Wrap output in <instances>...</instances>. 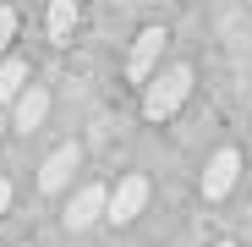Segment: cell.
<instances>
[{
	"label": "cell",
	"mask_w": 252,
	"mask_h": 247,
	"mask_svg": "<svg viewBox=\"0 0 252 247\" xmlns=\"http://www.w3.org/2000/svg\"><path fill=\"white\" fill-rule=\"evenodd\" d=\"M192 94V66H164L148 77V88H143V115L148 121H164V115H176Z\"/></svg>",
	"instance_id": "1"
},
{
	"label": "cell",
	"mask_w": 252,
	"mask_h": 247,
	"mask_svg": "<svg viewBox=\"0 0 252 247\" xmlns=\"http://www.w3.org/2000/svg\"><path fill=\"white\" fill-rule=\"evenodd\" d=\"M164 44H170L164 28H143L137 44H132V61H126V77H132V82H148L154 66H159V55H164Z\"/></svg>",
	"instance_id": "2"
},
{
	"label": "cell",
	"mask_w": 252,
	"mask_h": 247,
	"mask_svg": "<svg viewBox=\"0 0 252 247\" xmlns=\"http://www.w3.org/2000/svg\"><path fill=\"white\" fill-rule=\"evenodd\" d=\"M143 203H148V181H143V176H126V181L110 192L104 220H110V225H132V220L143 214Z\"/></svg>",
	"instance_id": "3"
},
{
	"label": "cell",
	"mask_w": 252,
	"mask_h": 247,
	"mask_svg": "<svg viewBox=\"0 0 252 247\" xmlns=\"http://www.w3.org/2000/svg\"><path fill=\"white\" fill-rule=\"evenodd\" d=\"M104 209H110V192L94 181V187H82L77 198H71V209H66V231H88L94 220H104Z\"/></svg>",
	"instance_id": "4"
},
{
	"label": "cell",
	"mask_w": 252,
	"mask_h": 247,
	"mask_svg": "<svg viewBox=\"0 0 252 247\" xmlns=\"http://www.w3.org/2000/svg\"><path fill=\"white\" fill-rule=\"evenodd\" d=\"M241 176V154L236 148H220L214 159H208V171H203V198H225Z\"/></svg>",
	"instance_id": "5"
},
{
	"label": "cell",
	"mask_w": 252,
	"mask_h": 247,
	"mask_svg": "<svg viewBox=\"0 0 252 247\" xmlns=\"http://www.w3.org/2000/svg\"><path fill=\"white\" fill-rule=\"evenodd\" d=\"M77 165H82V148H77V143H61L44 165H38V187H44V192H61V187L71 181Z\"/></svg>",
	"instance_id": "6"
},
{
	"label": "cell",
	"mask_w": 252,
	"mask_h": 247,
	"mask_svg": "<svg viewBox=\"0 0 252 247\" xmlns=\"http://www.w3.org/2000/svg\"><path fill=\"white\" fill-rule=\"evenodd\" d=\"M44 115H50V94L28 82V88L17 94V105H11V127L17 132H33V127H44Z\"/></svg>",
	"instance_id": "7"
},
{
	"label": "cell",
	"mask_w": 252,
	"mask_h": 247,
	"mask_svg": "<svg viewBox=\"0 0 252 247\" xmlns=\"http://www.w3.org/2000/svg\"><path fill=\"white\" fill-rule=\"evenodd\" d=\"M44 28H50V44H71V28H77V0H50Z\"/></svg>",
	"instance_id": "8"
},
{
	"label": "cell",
	"mask_w": 252,
	"mask_h": 247,
	"mask_svg": "<svg viewBox=\"0 0 252 247\" xmlns=\"http://www.w3.org/2000/svg\"><path fill=\"white\" fill-rule=\"evenodd\" d=\"M28 88V61H0V105H17V94Z\"/></svg>",
	"instance_id": "9"
},
{
	"label": "cell",
	"mask_w": 252,
	"mask_h": 247,
	"mask_svg": "<svg viewBox=\"0 0 252 247\" xmlns=\"http://www.w3.org/2000/svg\"><path fill=\"white\" fill-rule=\"evenodd\" d=\"M11 33H17V11H11V6H0V50L11 44Z\"/></svg>",
	"instance_id": "10"
},
{
	"label": "cell",
	"mask_w": 252,
	"mask_h": 247,
	"mask_svg": "<svg viewBox=\"0 0 252 247\" xmlns=\"http://www.w3.org/2000/svg\"><path fill=\"white\" fill-rule=\"evenodd\" d=\"M6 203H11V181H0V214H6Z\"/></svg>",
	"instance_id": "11"
},
{
	"label": "cell",
	"mask_w": 252,
	"mask_h": 247,
	"mask_svg": "<svg viewBox=\"0 0 252 247\" xmlns=\"http://www.w3.org/2000/svg\"><path fill=\"white\" fill-rule=\"evenodd\" d=\"M0 132H6V121H0Z\"/></svg>",
	"instance_id": "12"
},
{
	"label": "cell",
	"mask_w": 252,
	"mask_h": 247,
	"mask_svg": "<svg viewBox=\"0 0 252 247\" xmlns=\"http://www.w3.org/2000/svg\"><path fill=\"white\" fill-rule=\"evenodd\" d=\"M220 247H230V242H220Z\"/></svg>",
	"instance_id": "13"
}]
</instances>
